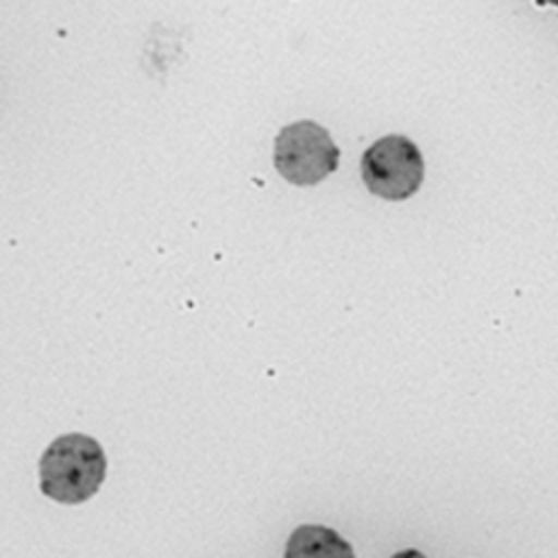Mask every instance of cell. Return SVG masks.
<instances>
[{
  "instance_id": "2",
  "label": "cell",
  "mask_w": 558,
  "mask_h": 558,
  "mask_svg": "<svg viewBox=\"0 0 558 558\" xmlns=\"http://www.w3.org/2000/svg\"><path fill=\"white\" fill-rule=\"evenodd\" d=\"M340 166V148L329 130L315 121H298L277 134L275 168L295 185H315Z\"/></svg>"
},
{
  "instance_id": "5",
  "label": "cell",
  "mask_w": 558,
  "mask_h": 558,
  "mask_svg": "<svg viewBox=\"0 0 558 558\" xmlns=\"http://www.w3.org/2000/svg\"><path fill=\"white\" fill-rule=\"evenodd\" d=\"M536 5H551V8H558V0H536Z\"/></svg>"
},
{
  "instance_id": "1",
  "label": "cell",
  "mask_w": 558,
  "mask_h": 558,
  "mask_svg": "<svg viewBox=\"0 0 558 558\" xmlns=\"http://www.w3.org/2000/svg\"><path fill=\"white\" fill-rule=\"evenodd\" d=\"M108 474L104 447L89 436L57 438L38 462L40 492L63 505H78L95 496Z\"/></svg>"
},
{
  "instance_id": "4",
  "label": "cell",
  "mask_w": 558,
  "mask_h": 558,
  "mask_svg": "<svg viewBox=\"0 0 558 558\" xmlns=\"http://www.w3.org/2000/svg\"><path fill=\"white\" fill-rule=\"evenodd\" d=\"M351 547L324 527H302L289 543L287 556H351Z\"/></svg>"
},
{
  "instance_id": "3",
  "label": "cell",
  "mask_w": 558,
  "mask_h": 558,
  "mask_svg": "<svg viewBox=\"0 0 558 558\" xmlns=\"http://www.w3.org/2000/svg\"><path fill=\"white\" fill-rule=\"evenodd\" d=\"M362 179L374 195L389 202H404L421 191L425 159L411 138L391 134L364 153Z\"/></svg>"
}]
</instances>
